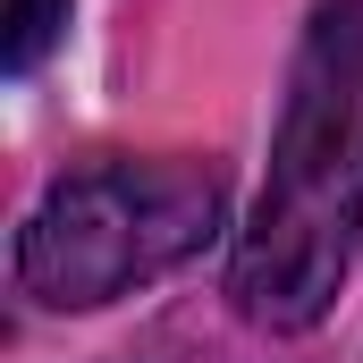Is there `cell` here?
I'll use <instances>...</instances> for the list:
<instances>
[{"label":"cell","instance_id":"cell-2","mask_svg":"<svg viewBox=\"0 0 363 363\" xmlns=\"http://www.w3.org/2000/svg\"><path fill=\"white\" fill-rule=\"evenodd\" d=\"M228 186L211 161H85L17 228V287L51 313L118 304L220 237Z\"/></svg>","mask_w":363,"mask_h":363},{"label":"cell","instance_id":"cell-3","mask_svg":"<svg viewBox=\"0 0 363 363\" xmlns=\"http://www.w3.org/2000/svg\"><path fill=\"white\" fill-rule=\"evenodd\" d=\"M60 26H68V0H9V26H0V68H9V77H26V68L60 43Z\"/></svg>","mask_w":363,"mask_h":363},{"label":"cell","instance_id":"cell-1","mask_svg":"<svg viewBox=\"0 0 363 363\" xmlns=\"http://www.w3.org/2000/svg\"><path fill=\"white\" fill-rule=\"evenodd\" d=\"M363 237V0H313L287 101L271 135V178L237 237L228 296L254 330H313L338 304Z\"/></svg>","mask_w":363,"mask_h":363}]
</instances>
